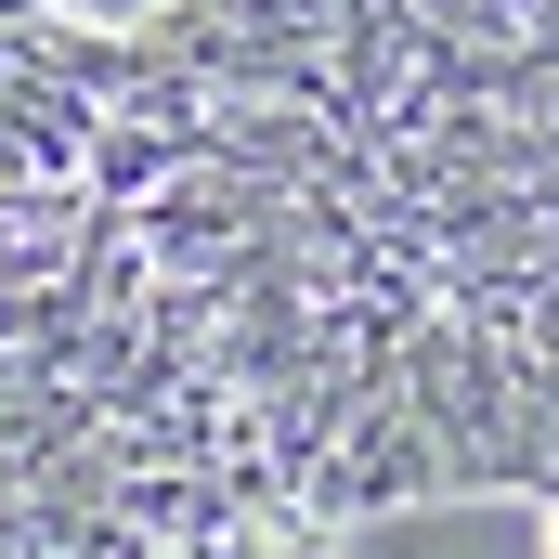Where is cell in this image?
<instances>
[{
	"label": "cell",
	"instance_id": "cell-1",
	"mask_svg": "<svg viewBox=\"0 0 559 559\" xmlns=\"http://www.w3.org/2000/svg\"><path fill=\"white\" fill-rule=\"evenodd\" d=\"M52 13H79V0H0V39H26V26H52Z\"/></svg>",
	"mask_w": 559,
	"mask_h": 559
}]
</instances>
